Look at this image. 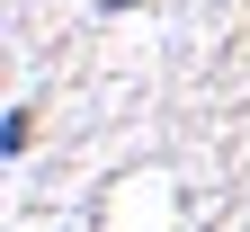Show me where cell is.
<instances>
[{
  "label": "cell",
  "mask_w": 250,
  "mask_h": 232,
  "mask_svg": "<svg viewBox=\"0 0 250 232\" xmlns=\"http://www.w3.org/2000/svg\"><path fill=\"white\" fill-rule=\"evenodd\" d=\"M99 9H143V0H99Z\"/></svg>",
  "instance_id": "cell-2"
},
{
  "label": "cell",
  "mask_w": 250,
  "mask_h": 232,
  "mask_svg": "<svg viewBox=\"0 0 250 232\" xmlns=\"http://www.w3.org/2000/svg\"><path fill=\"white\" fill-rule=\"evenodd\" d=\"M27 134H36V107H9V116H0V152H27Z\"/></svg>",
  "instance_id": "cell-1"
}]
</instances>
